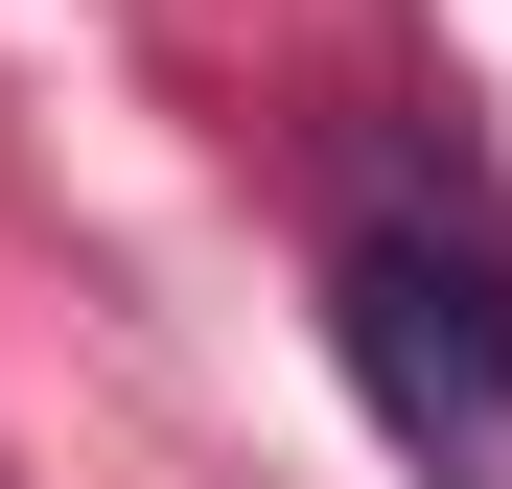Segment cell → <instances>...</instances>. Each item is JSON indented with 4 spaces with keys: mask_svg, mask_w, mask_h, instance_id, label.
Segmentation results:
<instances>
[{
    "mask_svg": "<svg viewBox=\"0 0 512 489\" xmlns=\"http://www.w3.org/2000/svg\"><path fill=\"white\" fill-rule=\"evenodd\" d=\"M326 350L419 489H512V257L466 210H350L326 233Z\"/></svg>",
    "mask_w": 512,
    "mask_h": 489,
    "instance_id": "obj_1",
    "label": "cell"
}]
</instances>
